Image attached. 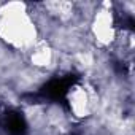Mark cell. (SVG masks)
I'll list each match as a JSON object with an SVG mask.
<instances>
[{"label":"cell","mask_w":135,"mask_h":135,"mask_svg":"<svg viewBox=\"0 0 135 135\" xmlns=\"http://www.w3.org/2000/svg\"><path fill=\"white\" fill-rule=\"evenodd\" d=\"M0 41L15 51L29 52L38 41V24L26 3L0 5Z\"/></svg>","instance_id":"1"},{"label":"cell","mask_w":135,"mask_h":135,"mask_svg":"<svg viewBox=\"0 0 135 135\" xmlns=\"http://www.w3.org/2000/svg\"><path fill=\"white\" fill-rule=\"evenodd\" d=\"M89 32L97 46L100 48H108L113 46L118 41L119 30L116 27V16L111 7H99L89 21Z\"/></svg>","instance_id":"2"},{"label":"cell","mask_w":135,"mask_h":135,"mask_svg":"<svg viewBox=\"0 0 135 135\" xmlns=\"http://www.w3.org/2000/svg\"><path fill=\"white\" fill-rule=\"evenodd\" d=\"M67 100H69L70 113L78 119H84L91 116L95 105L94 94L86 84H75L73 88H70Z\"/></svg>","instance_id":"3"},{"label":"cell","mask_w":135,"mask_h":135,"mask_svg":"<svg viewBox=\"0 0 135 135\" xmlns=\"http://www.w3.org/2000/svg\"><path fill=\"white\" fill-rule=\"evenodd\" d=\"M27 54H29L30 64L37 69H48L54 62V49L45 40H40Z\"/></svg>","instance_id":"4"}]
</instances>
